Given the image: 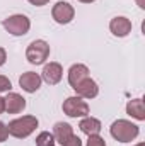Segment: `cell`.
<instances>
[{"label":"cell","instance_id":"e0dca14e","mask_svg":"<svg viewBox=\"0 0 145 146\" xmlns=\"http://www.w3.org/2000/svg\"><path fill=\"white\" fill-rule=\"evenodd\" d=\"M87 146H106V143H104V139H103L101 136L94 134V136H89V141H87Z\"/></svg>","mask_w":145,"mask_h":146},{"label":"cell","instance_id":"44dd1931","mask_svg":"<svg viewBox=\"0 0 145 146\" xmlns=\"http://www.w3.org/2000/svg\"><path fill=\"white\" fill-rule=\"evenodd\" d=\"M50 0H29V3H33V5H38V7H41V5H46Z\"/></svg>","mask_w":145,"mask_h":146},{"label":"cell","instance_id":"277c9868","mask_svg":"<svg viewBox=\"0 0 145 146\" xmlns=\"http://www.w3.org/2000/svg\"><path fill=\"white\" fill-rule=\"evenodd\" d=\"M2 24H3V27H5L10 34H14V36H24V34H28V31H29V27H31L29 19H28L26 15H21V14L5 19Z\"/></svg>","mask_w":145,"mask_h":146},{"label":"cell","instance_id":"484cf974","mask_svg":"<svg viewBox=\"0 0 145 146\" xmlns=\"http://www.w3.org/2000/svg\"><path fill=\"white\" fill-rule=\"evenodd\" d=\"M137 146H145V145H144V143H138V145H137Z\"/></svg>","mask_w":145,"mask_h":146},{"label":"cell","instance_id":"d6986e66","mask_svg":"<svg viewBox=\"0 0 145 146\" xmlns=\"http://www.w3.org/2000/svg\"><path fill=\"white\" fill-rule=\"evenodd\" d=\"M62 146H82V141H80V138H79V136L72 134V136H70V138H68V139H67Z\"/></svg>","mask_w":145,"mask_h":146},{"label":"cell","instance_id":"3957f363","mask_svg":"<svg viewBox=\"0 0 145 146\" xmlns=\"http://www.w3.org/2000/svg\"><path fill=\"white\" fill-rule=\"evenodd\" d=\"M50 56V46L46 41H33L29 46H28V51H26V58L31 65H43L46 61V58Z\"/></svg>","mask_w":145,"mask_h":146},{"label":"cell","instance_id":"d4e9b609","mask_svg":"<svg viewBox=\"0 0 145 146\" xmlns=\"http://www.w3.org/2000/svg\"><path fill=\"white\" fill-rule=\"evenodd\" d=\"M79 2H84V3H91V2H94V0H79Z\"/></svg>","mask_w":145,"mask_h":146},{"label":"cell","instance_id":"ffe728a7","mask_svg":"<svg viewBox=\"0 0 145 146\" xmlns=\"http://www.w3.org/2000/svg\"><path fill=\"white\" fill-rule=\"evenodd\" d=\"M7 138H9V129H7V126L3 122H0V143L5 141Z\"/></svg>","mask_w":145,"mask_h":146},{"label":"cell","instance_id":"5b68a950","mask_svg":"<svg viewBox=\"0 0 145 146\" xmlns=\"http://www.w3.org/2000/svg\"><path fill=\"white\" fill-rule=\"evenodd\" d=\"M63 112L68 117H84L89 114V106L80 97H68L63 102Z\"/></svg>","mask_w":145,"mask_h":146},{"label":"cell","instance_id":"30bf717a","mask_svg":"<svg viewBox=\"0 0 145 146\" xmlns=\"http://www.w3.org/2000/svg\"><path fill=\"white\" fill-rule=\"evenodd\" d=\"M109 29L114 36L118 37H125L132 33V22L126 17H114L109 22Z\"/></svg>","mask_w":145,"mask_h":146},{"label":"cell","instance_id":"ac0fdd59","mask_svg":"<svg viewBox=\"0 0 145 146\" xmlns=\"http://www.w3.org/2000/svg\"><path fill=\"white\" fill-rule=\"evenodd\" d=\"M10 88H12L10 80H9L7 76H2V75H0V94H2V92H9Z\"/></svg>","mask_w":145,"mask_h":146},{"label":"cell","instance_id":"7a4b0ae2","mask_svg":"<svg viewBox=\"0 0 145 146\" xmlns=\"http://www.w3.org/2000/svg\"><path fill=\"white\" fill-rule=\"evenodd\" d=\"M111 136L114 139H118L119 143H128L132 139H135L138 136V126L130 122V121H125V119H119L116 122H113L111 126Z\"/></svg>","mask_w":145,"mask_h":146},{"label":"cell","instance_id":"603a6c76","mask_svg":"<svg viewBox=\"0 0 145 146\" xmlns=\"http://www.w3.org/2000/svg\"><path fill=\"white\" fill-rule=\"evenodd\" d=\"M3 110H5V104H3V99L0 97V114H2Z\"/></svg>","mask_w":145,"mask_h":146},{"label":"cell","instance_id":"52a82bcc","mask_svg":"<svg viewBox=\"0 0 145 146\" xmlns=\"http://www.w3.org/2000/svg\"><path fill=\"white\" fill-rule=\"evenodd\" d=\"M73 90L77 92V95H79L80 99H94V97L99 94L97 83H96L94 80H91L89 76L84 78L82 82H79V83L73 87Z\"/></svg>","mask_w":145,"mask_h":146},{"label":"cell","instance_id":"7c38bea8","mask_svg":"<svg viewBox=\"0 0 145 146\" xmlns=\"http://www.w3.org/2000/svg\"><path fill=\"white\" fill-rule=\"evenodd\" d=\"M79 127H80V131H82L84 134L94 136V134H99V131H101V122H99L96 117H85V119L80 121Z\"/></svg>","mask_w":145,"mask_h":146},{"label":"cell","instance_id":"9c48e42d","mask_svg":"<svg viewBox=\"0 0 145 146\" xmlns=\"http://www.w3.org/2000/svg\"><path fill=\"white\" fill-rule=\"evenodd\" d=\"M19 85L22 87V90L33 94V92H36L38 88L41 87V76L34 72H26V73H22V76L19 78Z\"/></svg>","mask_w":145,"mask_h":146},{"label":"cell","instance_id":"8fae6325","mask_svg":"<svg viewBox=\"0 0 145 146\" xmlns=\"http://www.w3.org/2000/svg\"><path fill=\"white\" fill-rule=\"evenodd\" d=\"M3 104H5V110L9 114H19L22 112L26 107V100L19 95V94H9L5 99H3Z\"/></svg>","mask_w":145,"mask_h":146},{"label":"cell","instance_id":"5bb4252c","mask_svg":"<svg viewBox=\"0 0 145 146\" xmlns=\"http://www.w3.org/2000/svg\"><path fill=\"white\" fill-rule=\"evenodd\" d=\"M72 134H73V131H72V126H70V124H67V122H56V124H55L53 138H55L60 145H63Z\"/></svg>","mask_w":145,"mask_h":146},{"label":"cell","instance_id":"ba28073f","mask_svg":"<svg viewBox=\"0 0 145 146\" xmlns=\"http://www.w3.org/2000/svg\"><path fill=\"white\" fill-rule=\"evenodd\" d=\"M62 75H63V70H62V65L58 63H50L43 68V73H41V80H44L46 83L50 85H56L60 80H62Z\"/></svg>","mask_w":145,"mask_h":146},{"label":"cell","instance_id":"6da1fadb","mask_svg":"<svg viewBox=\"0 0 145 146\" xmlns=\"http://www.w3.org/2000/svg\"><path fill=\"white\" fill-rule=\"evenodd\" d=\"M36 127H38V119L34 115H22V117L9 122V126H7L9 134H12L14 138H28Z\"/></svg>","mask_w":145,"mask_h":146},{"label":"cell","instance_id":"cb8c5ba5","mask_svg":"<svg viewBox=\"0 0 145 146\" xmlns=\"http://www.w3.org/2000/svg\"><path fill=\"white\" fill-rule=\"evenodd\" d=\"M137 2H138V7L140 9H145V0H137Z\"/></svg>","mask_w":145,"mask_h":146},{"label":"cell","instance_id":"4fadbf2b","mask_svg":"<svg viewBox=\"0 0 145 146\" xmlns=\"http://www.w3.org/2000/svg\"><path fill=\"white\" fill-rule=\"evenodd\" d=\"M87 76H89V68L85 65H73L68 72V83L72 87H75L79 82H82Z\"/></svg>","mask_w":145,"mask_h":146},{"label":"cell","instance_id":"9a60e30c","mask_svg":"<svg viewBox=\"0 0 145 146\" xmlns=\"http://www.w3.org/2000/svg\"><path fill=\"white\" fill-rule=\"evenodd\" d=\"M126 112L128 115L138 119V121H144L145 119V107H144V100L142 99H135V100H130L128 106H126Z\"/></svg>","mask_w":145,"mask_h":146},{"label":"cell","instance_id":"2e32d148","mask_svg":"<svg viewBox=\"0 0 145 146\" xmlns=\"http://www.w3.org/2000/svg\"><path fill=\"white\" fill-rule=\"evenodd\" d=\"M36 146H55V138L50 133H41L36 138Z\"/></svg>","mask_w":145,"mask_h":146},{"label":"cell","instance_id":"8992f818","mask_svg":"<svg viewBox=\"0 0 145 146\" xmlns=\"http://www.w3.org/2000/svg\"><path fill=\"white\" fill-rule=\"evenodd\" d=\"M73 14H75V10H73V7L68 2H58L53 7V12H51L53 19L58 24H68L73 19Z\"/></svg>","mask_w":145,"mask_h":146},{"label":"cell","instance_id":"7402d4cb","mask_svg":"<svg viewBox=\"0 0 145 146\" xmlns=\"http://www.w3.org/2000/svg\"><path fill=\"white\" fill-rule=\"evenodd\" d=\"M5 60H7V54H5V49L3 48H0V66L5 63Z\"/></svg>","mask_w":145,"mask_h":146}]
</instances>
